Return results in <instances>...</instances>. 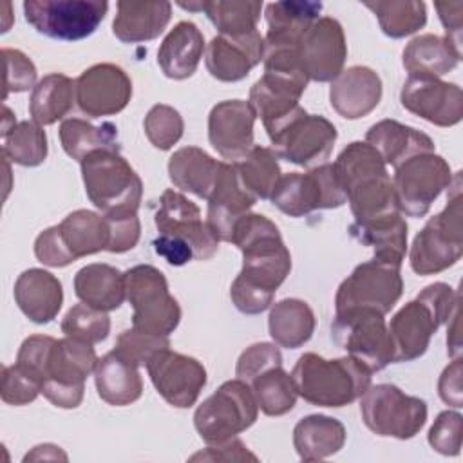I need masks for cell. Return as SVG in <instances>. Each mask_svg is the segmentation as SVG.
I'll return each instance as SVG.
<instances>
[{
	"label": "cell",
	"instance_id": "1",
	"mask_svg": "<svg viewBox=\"0 0 463 463\" xmlns=\"http://www.w3.org/2000/svg\"><path fill=\"white\" fill-rule=\"evenodd\" d=\"M232 242L242 253V269L230 288L232 302L244 315H259L291 271L289 250L273 221L250 212L233 226Z\"/></svg>",
	"mask_w": 463,
	"mask_h": 463
},
{
	"label": "cell",
	"instance_id": "2",
	"mask_svg": "<svg viewBox=\"0 0 463 463\" xmlns=\"http://www.w3.org/2000/svg\"><path fill=\"white\" fill-rule=\"evenodd\" d=\"M333 168L354 222H365L398 210L387 165L367 141L349 143L338 154Z\"/></svg>",
	"mask_w": 463,
	"mask_h": 463
},
{
	"label": "cell",
	"instance_id": "3",
	"mask_svg": "<svg viewBox=\"0 0 463 463\" xmlns=\"http://www.w3.org/2000/svg\"><path fill=\"white\" fill-rule=\"evenodd\" d=\"M459 306V291L445 282H434L423 288L418 297L400 307L389 326L392 344V362H411L420 358L438 327L449 322Z\"/></svg>",
	"mask_w": 463,
	"mask_h": 463
},
{
	"label": "cell",
	"instance_id": "4",
	"mask_svg": "<svg viewBox=\"0 0 463 463\" xmlns=\"http://www.w3.org/2000/svg\"><path fill=\"white\" fill-rule=\"evenodd\" d=\"M371 374L369 367L349 354L327 360L317 353L300 354L291 371L300 398L335 409L358 400L371 385Z\"/></svg>",
	"mask_w": 463,
	"mask_h": 463
},
{
	"label": "cell",
	"instance_id": "5",
	"mask_svg": "<svg viewBox=\"0 0 463 463\" xmlns=\"http://www.w3.org/2000/svg\"><path fill=\"white\" fill-rule=\"evenodd\" d=\"M452 195L447 206L432 215L416 233L409 262L418 275H436L454 266L463 253V210H461V175L454 174L450 183Z\"/></svg>",
	"mask_w": 463,
	"mask_h": 463
},
{
	"label": "cell",
	"instance_id": "6",
	"mask_svg": "<svg viewBox=\"0 0 463 463\" xmlns=\"http://www.w3.org/2000/svg\"><path fill=\"white\" fill-rule=\"evenodd\" d=\"M264 128L277 157L304 168L327 163L338 137L336 127L327 118L307 114L300 105Z\"/></svg>",
	"mask_w": 463,
	"mask_h": 463
},
{
	"label": "cell",
	"instance_id": "7",
	"mask_svg": "<svg viewBox=\"0 0 463 463\" xmlns=\"http://www.w3.org/2000/svg\"><path fill=\"white\" fill-rule=\"evenodd\" d=\"M87 197L103 213L137 212L143 183L130 163L116 150H98L81 163Z\"/></svg>",
	"mask_w": 463,
	"mask_h": 463
},
{
	"label": "cell",
	"instance_id": "8",
	"mask_svg": "<svg viewBox=\"0 0 463 463\" xmlns=\"http://www.w3.org/2000/svg\"><path fill=\"white\" fill-rule=\"evenodd\" d=\"M109 224L90 210L71 212L60 224L45 228L34 241L36 259L51 268H63L81 257L109 248Z\"/></svg>",
	"mask_w": 463,
	"mask_h": 463
},
{
	"label": "cell",
	"instance_id": "9",
	"mask_svg": "<svg viewBox=\"0 0 463 463\" xmlns=\"http://www.w3.org/2000/svg\"><path fill=\"white\" fill-rule=\"evenodd\" d=\"M125 295L134 309L132 327L148 335L168 336L179 326V302L170 295L166 277L157 268L137 264L127 269Z\"/></svg>",
	"mask_w": 463,
	"mask_h": 463
},
{
	"label": "cell",
	"instance_id": "10",
	"mask_svg": "<svg viewBox=\"0 0 463 463\" xmlns=\"http://www.w3.org/2000/svg\"><path fill=\"white\" fill-rule=\"evenodd\" d=\"M259 416L251 387L235 378L224 382L194 412L197 434L208 445L224 443L250 429Z\"/></svg>",
	"mask_w": 463,
	"mask_h": 463
},
{
	"label": "cell",
	"instance_id": "11",
	"mask_svg": "<svg viewBox=\"0 0 463 463\" xmlns=\"http://www.w3.org/2000/svg\"><path fill=\"white\" fill-rule=\"evenodd\" d=\"M402 260L374 255L371 260L358 264L336 289L335 313L369 307L387 315L403 293Z\"/></svg>",
	"mask_w": 463,
	"mask_h": 463
},
{
	"label": "cell",
	"instance_id": "12",
	"mask_svg": "<svg viewBox=\"0 0 463 463\" xmlns=\"http://www.w3.org/2000/svg\"><path fill=\"white\" fill-rule=\"evenodd\" d=\"M360 412L365 427L378 436L411 439L427 421V403L405 394L392 383L369 385L360 396Z\"/></svg>",
	"mask_w": 463,
	"mask_h": 463
},
{
	"label": "cell",
	"instance_id": "13",
	"mask_svg": "<svg viewBox=\"0 0 463 463\" xmlns=\"http://www.w3.org/2000/svg\"><path fill=\"white\" fill-rule=\"evenodd\" d=\"M98 364L92 344L71 336L56 338L43 373L42 394L56 407L76 409L85 392V380Z\"/></svg>",
	"mask_w": 463,
	"mask_h": 463
},
{
	"label": "cell",
	"instance_id": "14",
	"mask_svg": "<svg viewBox=\"0 0 463 463\" xmlns=\"http://www.w3.org/2000/svg\"><path fill=\"white\" fill-rule=\"evenodd\" d=\"M452 183L449 163L436 152L416 154L394 168L392 190L402 215L423 217Z\"/></svg>",
	"mask_w": 463,
	"mask_h": 463
},
{
	"label": "cell",
	"instance_id": "15",
	"mask_svg": "<svg viewBox=\"0 0 463 463\" xmlns=\"http://www.w3.org/2000/svg\"><path fill=\"white\" fill-rule=\"evenodd\" d=\"M331 335L349 356L362 362L371 373L382 371L392 362V344L385 318L376 309L353 307L335 313Z\"/></svg>",
	"mask_w": 463,
	"mask_h": 463
},
{
	"label": "cell",
	"instance_id": "16",
	"mask_svg": "<svg viewBox=\"0 0 463 463\" xmlns=\"http://www.w3.org/2000/svg\"><path fill=\"white\" fill-rule=\"evenodd\" d=\"M109 11L105 0H25L24 14L40 34L76 42L90 36Z\"/></svg>",
	"mask_w": 463,
	"mask_h": 463
},
{
	"label": "cell",
	"instance_id": "17",
	"mask_svg": "<svg viewBox=\"0 0 463 463\" xmlns=\"http://www.w3.org/2000/svg\"><path fill=\"white\" fill-rule=\"evenodd\" d=\"M269 201L289 217H304L315 210L338 208L347 203L331 163L309 168L306 174L280 175Z\"/></svg>",
	"mask_w": 463,
	"mask_h": 463
},
{
	"label": "cell",
	"instance_id": "18",
	"mask_svg": "<svg viewBox=\"0 0 463 463\" xmlns=\"http://www.w3.org/2000/svg\"><path fill=\"white\" fill-rule=\"evenodd\" d=\"M297 58L309 81H333L347 58L345 34L336 18L320 16L298 38Z\"/></svg>",
	"mask_w": 463,
	"mask_h": 463
},
{
	"label": "cell",
	"instance_id": "19",
	"mask_svg": "<svg viewBox=\"0 0 463 463\" xmlns=\"http://www.w3.org/2000/svg\"><path fill=\"white\" fill-rule=\"evenodd\" d=\"M154 221L159 235L174 237L190 244L195 260H208L219 250L221 241L215 237L208 222L203 221L199 206L181 192L165 190L161 194Z\"/></svg>",
	"mask_w": 463,
	"mask_h": 463
},
{
	"label": "cell",
	"instance_id": "20",
	"mask_svg": "<svg viewBox=\"0 0 463 463\" xmlns=\"http://www.w3.org/2000/svg\"><path fill=\"white\" fill-rule=\"evenodd\" d=\"M146 371L163 400L177 409L192 407L206 385L204 365L170 347L154 353L146 362Z\"/></svg>",
	"mask_w": 463,
	"mask_h": 463
},
{
	"label": "cell",
	"instance_id": "21",
	"mask_svg": "<svg viewBox=\"0 0 463 463\" xmlns=\"http://www.w3.org/2000/svg\"><path fill=\"white\" fill-rule=\"evenodd\" d=\"M400 101L405 110L436 127H454L463 118L461 87L434 76H409Z\"/></svg>",
	"mask_w": 463,
	"mask_h": 463
},
{
	"label": "cell",
	"instance_id": "22",
	"mask_svg": "<svg viewBox=\"0 0 463 463\" xmlns=\"http://www.w3.org/2000/svg\"><path fill=\"white\" fill-rule=\"evenodd\" d=\"M132 98L128 74L114 63H96L76 80V103L89 118L121 112Z\"/></svg>",
	"mask_w": 463,
	"mask_h": 463
},
{
	"label": "cell",
	"instance_id": "23",
	"mask_svg": "<svg viewBox=\"0 0 463 463\" xmlns=\"http://www.w3.org/2000/svg\"><path fill=\"white\" fill-rule=\"evenodd\" d=\"M255 119L257 116L246 99H226L213 105L208 116L210 145L224 159L241 161L255 146Z\"/></svg>",
	"mask_w": 463,
	"mask_h": 463
},
{
	"label": "cell",
	"instance_id": "24",
	"mask_svg": "<svg viewBox=\"0 0 463 463\" xmlns=\"http://www.w3.org/2000/svg\"><path fill=\"white\" fill-rule=\"evenodd\" d=\"M206 222L219 241L232 242L233 226L244 217L257 199L242 186L235 163H222L208 195Z\"/></svg>",
	"mask_w": 463,
	"mask_h": 463
},
{
	"label": "cell",
	"instance_id": "25",
	"mask_svg": "<svg viewBox=\"0 0 463 463\" xmlns=\"http://www.w3.org/2000/svg\"><path fill=\"white\" fill-rule=\"evenodd\" d=\"M264 36L259 31L242 36L219 34L206 47L204 63L219 81H241L262 61Z\"/></svg>",
	"mask_w": 463,
	"mask_h": 463
},
{
	"label": "cell",
	"instance_id": "26",
	"mask_svg": "<svg viewBox=\"0 0 463 463\" xmlns=\"http://www.w3.org/2000/svg\"><path fill=\"white\" fill-rule=\"evenodd\" d=\"M307 81L306 74L298 71L264 69V74L250 89L248 103L266 127L298 107Z\"/></svg>",
	"mask_w": 463,
	"mask_h": 463
},
{
	"label": "cell",
	"instance_id": "27",
	"mask_svg": "<svg viewBox=\"0 0 463 463\" xmlns=\"http://www.w3.org/2000/svg\"><path fill=\"white\" fill-rule=\"evenodd\" d=\"M380 99L382 80L365 65H353L342 71L329 87V103L345 119L367 116L378 107Z\"/></svg>",
	"mask_w": 463,
	"mask_h": 463
},
{
	"label": "cell",
	"instance_id": "28",
	"mask_svg": "<svg viewBox=\"0 0 463 463\" xmlns=\"http://www.w3.org/2000/svg\"><path fill=\"white\" fill-rule=\"evenodd\" d=\"M14 302L34 324L54 320L63 304V289L58 277L42 268L22 271L14 282Z\"/></svg>",
	"mask_w": 463,
	"mask_h": 463
},
{
	"label": "cell",
	"instance_id": "29",
	"mask_svg": "<svg viewBox=\"0 0 463 463\" xmlns=\"http://www.w3.org/2000/svg\"><path fill=\"white\" fill-rule=\"evenodd\" d=\"M204 36L194 22L183 20L170 29L157 51V65L170 80L190 78L203 58Z\"/></svg>",
	"mask_w": 463,
	"mask_h": 463
},
{
	"label": "cell",
	"instance_id": "30",
	"mask_svg": "<svg viewBox=\"0 0 463 463\" xmlns=\"http://www.w3.org/2000/svg\"><path fill=\"white\" fill-rule=\"evenodd\" d=\"M112 33L123 43H139L157 38L172 16L170 2H118Z\"/></svg>",
	"mask_w": 463,
	"mask_h": 463
},
{
	"label": "cell",
	"instance_id": "31",
	"mask_svg": "<svg viewBox=\"0 0 463 463\" xmlns=\"http://www.w3.org/2000/svg\"><path fill=\"white\" fill-rule=\"evenodd\" d=\"M94 383L98 396L114 407L130 405L143 394V380L137 365L125 360L114 349L98 358L94 367Z\"/></svg>",
	"mask_w": 463,
	"mask_h": 463
},
{
	"label": "cell",
	"instance_id": "32",
	"mask_svg": "<svg viewBox=\"0 0 463 463\" xmlns=\"http://www.w3.org/2000/svg\"><path fill=\"white\" fill-rule=\"evenodd\" d=\"M365 141L376 148L385 165L394 168L416 154L434 152V141L427 134L396 119H382L374 123L367 130Z\"/></svg>",
	"mask_w": 463,
	"mask_h": 463
},
{
	"label": "cell",
	"instance_id": "33",
	"mask_svg": "<svg viewBox=\"0 0 463 463\" xmlns=\"http://www.w3.org/2000/svg\"><path fill=\"white\" fill-rule=\"evenodd\" d=\"M74 293L90 307L114 311L127 298L125 273L105 262L87 264L74 275Z\"/></svg>",
	"mask_w": 463,
	"mask_h": 463
},
{
	"label": "cell",
	"instance_id": "34",
	"mask_svg": "<svg viewBox=\"0 0 463 463\" xmlns=\"http://www.w3.org/2000/svg\"><path fill=\"white\" fill-rule=\"evenodd\" d=\"M345 427L336 418L309 414L293 429V447L302 461H320L336 454L345 443Z\"/></svg>",
	"mask_w": 463,
	"mask_h": 463
},
{
	"label": "cell",
	"instance_id": "35",
	"mask_svg": "<svg viewBox=\"0 0 463 463\" xmlns=\"http://www.w3.org/2000/svg\"><path fill=\"white\" fill-rule=\"evenodd\" d=\"M461 60L458 51L445 36L432 33L412 38L403 49V67L409 76H434L439 78L456 69Z\"/></svg>",
	"mask_w": 463,
	"mask_h": 463
},
{
	"label": "cell",
	"instance_id": "36",
	"mask_svg": "<svg viewBox=\"0 0 463 463\" xmlns=\"http://www.w3.org/2000/svg\"><path fill=\"white\" fill-rule=\"evenodd\" d=\"M219 168L221 161L199 146H183L168 159V177L174 186L201 199H208Z\"/></svg>",
	"mask_w": 463,
	"mask_h": 463
},
{
	"label": "cell",
	"instance_id": "37",
	"mask_svg": "<svg viewBox=\"0 0 463 463\" xmlns=\"http://www.w3.org/2000/svg\"><path fill=\"white\" fill-rule=\"evenodd\" d=\"M2 157L22 166H38L47 157V136L34 121H16L4 107L2 116Z\"/></svg>",
	"mask_w": 463,
	"mask_h": 463
},
{
	"label": "cell",
	"instance_id": "38",
	"mask_svg": "<svg viewBox=\"0 0 463 463\" xmlns=\"http://www.w3.org/2000/svg\"><path fill=\"white\" fill-rule=\"evenodd\" d=\"M268 329L273 342L286 349L304 345L315 331V313L300 298H284L271 306Z\"/></svg>",
	"mask_w": 463,
	"mask_h": 463
},
{
	"label": "cell",
	"instance_id": "39",
	"mask_svg": "<svg viewBox=\"0 0 463 463\" xmlns=\"http://www.w3.org/2000/svg\"><path fill=\"white\" fill-rule=\"evenodd\" d=\"M177 5L188 11H203L224 36H242L257 31L262 11V2L250 0H195L177 2Z\"/></svg>",
	"mask_w": 463,
	"mask_h": 463
},
{
	"label": "cell",
	"instance_id": "40",
	"mask_svg": "<svg viewBox=\"0 0 463 463\" xmlns=\"http://www.w3.org/2000/svg\"><path fill=\"white\" fill-rule=\"evenodd\" d=\"M322 11L320 2L307 0H286V2H271L266 5V22L268 33L264 42L271 43H295L302 36V33L318 20Z\"/></svg>",
	"mask_w": 463,
	"mask_h": 463
},
{
	"label": "cell",
	"instance_id": "41",
	"mask_svg": "<svg viewBox=\"0 0 463 463\" xmlns=\"http://www.w3.org/2000/svg\"><path fill=\"white\" fill-rule=\"evenodd\" d=\"M74 101L76 81L65 74L52 72L34 85L29 99V114L42 127L52 125L71 112Z\"/></svg>",
	"mask_w": 463,
	"mask_h": 463
},
{
	"label": "cell",
	"instance_id": "42",
	"mask_svg": "<svg viewBox=\"0 0 463 463\" xmlns=\"http://www.w3.org/2000/svg\"><path fill=\"white\" fill-rule=\"evenodd\" d=\"M60 141L65 154L80 163L98 150H121L118 128L110 121L92 125L81 118H69L60 125Z\"/></svg>",
	"mask_w": 463,
	"mask_h": 463
},
{
	"label": "cell",
	"instance_id": "43",
	"mask_svg": "<svg viewBox=\"0 0 463 463\" xmlns=\"http://www.w3.org/2000/svg\"><path fill=\"white\" fill-rule=\"evenodd\" d=\"M349 233L380 257L403 259L407 251V222L398 210L365 222H353Z\"/></svg>",
	"mask_w": 463,
	"mask_h": 463
},
{
	"label": "cell",
	"instance_id": "44",
	"mask_svg": "<svg viewBox=\"0 0 463 463\" xmlns=\"http://www.w3.org/2000/svg\"><path fill=\"white\" fill-rule=\"evenodd\" d=\"M248 385L251 387L259 409L268 416H282L297 403L298 394L295 382L291 374L284 371L282 364L259 373L248 382Z\"/></svg>",
	"mask_w": 463,
	"mask_h": 463
},
{
	"label": "cell",
	"instance_id": "45",
	"mask_svg": "<svg viewBox=\"0 0 463 463\" xmlns=\"http://www.w3.org/2000/svg\"><path fill=\"white\" fill-rule=\"evenodd\" d=\"M235 168L242 186L255 199H269L282 175L277 154L271 148L260 145H255L246 154V157L237 161Z\"/></svg>",
	"mask_w": 463,
	"mask_h": 463
},
{
	"label": "cell",
	"instance_id": "46",
	"mask_svg": "<svg viewBox=\"0 0 463 463\" xmlns=\"http://www.w3.org/2000/svg\"><path fill=\"white\" fill-rule=\"evenodd\" d=\"M364 5L374 13L380 29L389 38H405L427 24V7L418 0L365 2Z\"/></svg>",
	"mask_w": 463,
	"mask_h": 463
},
{
	"label": "cell",
	"instance_id": "47",
	"mask_svg": "<svg viewBox=\"0 0 463 463\" xmlns=\"http://www.w3.org/2000/svg\"><path fill=\"white\" fill-rule=\"evenodd\" d=\"M61 331L65 336L83 340L87 344H98L109 336L110 318L107 311L80 302L65 313L61 320Z\"/></svg>",
	"mask_w": 463,
	"mask_h": 463
},
{
	"label": "cell",
	"instance_id": "48",
	"mask_svg": "<svg viewBox=\"0 0 463 463\" xmlns=\"http://www.w3.org/2000/svg\"><path fill=\"white\" fill-rule=\"evenodd\" d=\"M148 141L159 150H170L183 136L184 121L181 114L165 103L154 105L143 121Z\"/></svg>",
	"mask_w": 463,
	"mask_h": 463
},
{
	"label": "cell",
	"instance_id": "49",
	"mask_svg": "<svg viewBox=\"0 0 463 463\" xmlns=\"http://www.w3.org/2000/svg\"><path fill=\"white\" fill-rule=\"evenodd\" d=\"M165 347H170L168 336L148 335L136 327H130V329H125L123 333H119V336L116 338V344H114V351L119 353L125 360L136 364L137 367L146 365V362L152 358V354Z\"/></svg>",
	"mask_w": 463,
	"mask_h": 463
},
{
	"label": "cell",
	"instance_id": "50",
	"mask_svg": "<svg viewBox=\"0 0 463 463\" xmlns=\"http://www.w3.org/2000/svg\"><path fill=\"white\" fill-rule=\"evenodd\" d=\"M463 416L458 411H443L429 430V445L443 456H458L461 450Z\"/></svg>",
	"mask_w": 463,
	"mask_h": 463
},
{
	"label": "cell",
	"instance_id": "51",
	"mask_svg": "<svg viewBox=\"0 0 463 463\" xmlns=\"http://www.w3.org/2000/svg\"><path fill=\"white\" fill-rule=\"evenodd\" d=\"M2 58L5 65V80H4V99L11 92H25L34 89L36 81V67L22 51L18 49H2Z\"/></svg>",
	"mask_w": 463,
	"mask_h": 463
},
{
	"label": "cell",
	"instance_id": "52",
	"mask_svg": "<svg viewBox=\"0 0 463 463\" xmlns=\"http://www.w3.org/2000/svg\"><path fill=\"white\" fill-rule=\"evenodd\" d=\"M54 342H56V338L47 336V335H31L22 342V345L18 349V354H16L14 364L25 374L34 378L40 383V387H42V382H43L47 358H49V353H51Z\"/></svg>",
	"mask_w": 463,
	"mask_h": 463
},
{
	"label": "cell",
	"instance_id": "53",
	"mask_svg": "<svg viewBox=\"0 0 463 463\" xmlns=\"http://www.w3.org/2000/svg\"><path fill=\"white\" fill-rule=\"evenodd\" d=\"M280 364H282V354H280L277 344L257 342L241 353L237 365H235V376L248 383L259 373L266 371L268 367L280 365Z\"/></svg>",
	"mask_w": 463,
	"mask_h": 463
},
{
	"label": "cell",
	"instance_id": "54",
	"mask_svg": "<svg viewBox=\"0 0 463 463\" xmlns=\"http://www.w3.org/2000/svg\"><path fill=\"white\" fill-rule=\"evenodd\" d=\"M109 224V248L110 253H125L132 250L141 235V222L137 212H114L103 213Z\"/></svg>",
	"mask_w": 463,
	"mask_h": 463
},
{
	"label": "cell",
	"instance_id": "55",
	"mask_svg": "<svg viewBox=\"0 0 463 463\" xmlns=\"http://www.w3.org/2000/svg\"><path fill=\"white\" fill-rule=\"evenodd\" d=\"M42 392L40 383L25 374L16 364L2 367L0 396L9 405H27Z\"/></svg>",
	"mask_w": 463,
	"mask_h": 463
},
{
	"label": "cell",
	"instance_id": "56",
	"mask_svg": "<svg viewBox=\"0 0 463 463\" xmlns=\"http://www.w3.org/2000/svg\"><path fill=\"white\" fill-rule=\"evenodd\" d=\"M190 459L192 461H197V459H208V461H246V459H251V461H257L259 458L255 454H251L241 439L232 438L224 443L210 445L204 452H197Z\"/></svg>",
	"mask_w": 463,
	"mask_h": 463
},
{
	"label": "cell",
	"instance_id": "57",
	"mask_svg": "<svg viewBox=\"0 0 463 463\" xmlns=\"http://www.w3.org/2000/svg\"><path fill=\"white\" fill-rule=\"evenodd\" d=\"M461 358H454L452 364H449L441 376H439V382H438V392H439V398L450 405V407H456L459 409L461 403H463V391H461Z\"/></svg>",
	"mask_w": 463,
	"mask_h": 463
},
{
	"label": "cell",
	"instance_id": "58",
	"mask_svg": "<svg viewBox=\"0 0 463 463\" xmlns=\"http://www.w3.org/2000/svg\"><path fill=\"white\" fill-rule=\"evenodd\" d=\"M439 22L445 27V38L461 51V29H463V2H436L434 4Z\"/></svg>",
	"mask_w": 463,
	"mask_h": 463
},
{
	"label": "cell",
	"instance_id": "59",
	"mask_svg": "<svg viewBox=\"0 0 463 463\" xmlns=\"http://www.w3.org/2000/svg\"><path fill=\"white\" fill-rule=\"evenodd\" d=\"M154 251L163 257L170 266H183L190 260H194V250L190 248V244H186L184 241L174 239V237H166V235H157L152 241Z\"/></svg>",
	"mask_w": 463,
	"mask_h": 463
},
{
	"label": "cell",
	"instance_id": "60",
	"mask_svg": "<svg viewBox=\"0 0 463 463\" xmlns=\"http://www.w3.org/2000/svg\"><path fill=\"white\" fill-rule=\"evenodd\" d=\"M447 327V351L452 358H458L461 354V335H459V306L454 309V313L449 318Z\"/></svg>",
	"mask_w": 463,
	"mask_h": 463
}]
</instances>
